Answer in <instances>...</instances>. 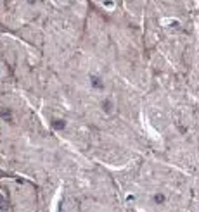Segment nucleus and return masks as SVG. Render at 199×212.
I'll return each instance as SVG.
<instances>
[{
    "mask_svg": "<svg viewBox=\"0 0 199 212\" xmlns=\"http://www.w3.org/2000/svg\"><path fill=\"white\" fill-rule=\"evenodd\" d=\"M4 207V198H2V195H0V209Z\"/></svg>",
    "mask_w": 199,
    "mask_h": 212,
    "instance_id": "1",
    "label": "nucleus"
}]
</instances>
